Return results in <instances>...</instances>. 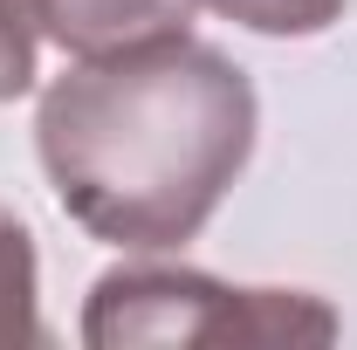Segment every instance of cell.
<instances>
[{
	"label": "cell",
	"instance_id": "6",
	"mask_svg": "<svg viewBox=\"0 0 357 350\" xmlns=\"http://www.w3.org/2000/svg\"><path fill=\"white\" fill-rule=\"evenodd\" d=\"M35 7L28 0H0V103L35 89Z\"/></svg>",
	"mask_w": 357,
	"mask_h": 350
},
{
	"label": "cell",
	"instance_id": "2",
	"mask_svg": "<svg viewBox=\"0 0 357 350\" xmlns=\"http://www.w3.org/2000/svg\"><path fill=\"white\" fill-rule=\"evenodd\" d=\"M337 309L310 289H234L199 268H110L83 303L89 350L131 344H330Z\"/></svg>",
	"mask_w": 357,
	"mask_h": 350
},
{
	"label": "cell",
	"instance_id": "3",
	"mask_svg": "<svg viewBox=\"0 0 357 350\" xmlns=\"http://www.w3.org/2000/svg\"><path fill=\"white\" fill-rule=\"evenodd\" d=\"M28 7H35V28L62 55L89 62V55H117V48L185 35L199 0H28Z\"/></svg>",
	"mask_w": 357,
	"mask_h": 350
},
{
	"label": "cell",
	"instance_id": "1",
	"mask_svg": "<svg viewBox=\"0 0 357 350\" xmlns=\"http://www.w3.org/2000/svg\"><path fill=\"white\" fill-rule=\"evenodd\" d=\"M255 131V83L192 35L89 55L35 110V151L62 213L124 254L185 248L248 172Z\"/></svg>",
	"mask_w": 357,
	"mask_h": 350
},
{
	"label": "cell",
	"instance_id": "5",
	"mask_svg": "<svg viewBox=\"0 0 357 350\" xmlns=\"http://www.w3.org/2000/svg\"><path fill=\"white\" fill-rule=\"evenodd\" d=\"M206 7H220L255 35H323L344 14V0H206Z\"/></svg>",
	"mask_w": 357,
	"mask_h": 350
},
{
	"label": "cell",
	"instance_id": "4",
	"mask_svg": "<svg viewBox=\"0 0 357 350\" xmlns=\"http://www.w3.org/2000/svg\"><path fill=\"white\" fill-rule=\"evenodd\" d=\"M42 344V261L28 220L0 206V350Z\"/></svg>",
	"mask_w": 357,
	"mask_h": 350
}]
</instances>
